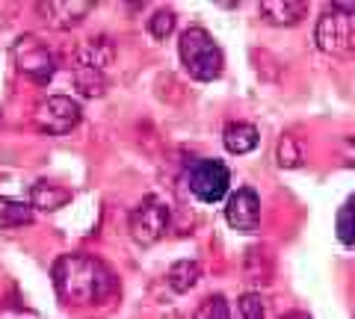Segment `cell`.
<instances>
[{"label":"cell","mask_w":355,"mask_h":319,"mask_svg":"<svg viewBox=\"0 0 355 319\" xmlns=\"http://www.w3.org/2000/svg\"><path fill=\"white\" fill-rule=\"evenodd\" d=\"M193 319H231L225 295H219V293H216V295H207V299L196 307Z\"/></svg>","instance_id":"17"},{"label":"cell","mask_w":355,"mask_h":319,"mask_svg":"<svg viewBox=\"0 0 355 319\" xmlns=\"http://www.w3.org/2000/svg\"><path fill=\"white\" fill-rule=\"evenodd\" d=\"M261 15L272 27H293L308 15V3L302 0H263Z\"/></svg>","instance_id":"10"},{"label":"cell","mask_w":355,"mask_h":319,"mask_svg":"<svg viewBox=\"0 0 355 319\" xmlns=\"http://www.w3.org/2000/svg\"><path fill=\"white\" fill-rule=\"evenodd\" d=\"M178 53H181L184 71L198 83H210L216 80L225 69V57H222V48L216 45V39L210 36L205 27H190L181 33V42H178Z\"/></svg>","instance_id":"2"},{"label":"cell","mask_w":355,"mask_h":319,"mask_svg":"<svg viewBox=\"0 0 355 319\" xmlns=\"http://www.w3.org/2000/svg\"><path fill=\"white\" fill-rule=\"evenodd\" d=\"M237 313H240V319H263V302H261V295L246 293L237 302Z\"/></svg>","instance_id":"19"},{"label":"cell","mask_w":355,"mask_h":319,"mask_svg":"<svg viewBox=\"0 0 355 319\" xmlns=\"http://www.w3.org/2000/svg\"><path fill=\"white\" fill-rule=\"evenodd\" d=\"M172 30H175V12H172V9H157V12L148 18V33L157 42H163Z\"/></svg>","instance_id":"18"},{"label":"cell","mask_w":355,"mask_h":319,"mask_svg":"<svg viewBox=\"0 0 355 319\" xmlns=\"http://www.w3.org/2000/svg\"><path fill=\"white\" fill-rule=\"evenodd\" d=\"M282 319H311L308 313H302V311H291V313H284Z\"/></svg>","instance_id":"21"},{"label":"cell","mask_w":355,"mask_h":319,"mask_svg":"<svg viewBox=\"0 0 355 319\" xmlns=\"http://www.w3.org/2000/svg\"><path fill=\"white\" fill-rule=\"evenodd\" d=\"M335 230L343 246H355V195L347 198V204L335 216Z\"/></svg>","instance_id":"16"},{"label":"cell","mask_w":355,"mask_h":319,"mask_svg":"<svg viewBox=\"0 0 355 319\" xmlns=\"http://www.w3.org/2000/svg\"><path fill=\"white\" fill-rule=\"evenodd\" d=\"M92 0H51V3H39V12L44 15L51 27L57 30H71L92 12Z\"/></svg>","instance_id":"9"},{"label":"cell","mask_w":355,"mask_h":319,"mask_svg":"<svg viewBox=\"0 0 355 319\" xmlns=\"http://www.w3.org/2000/svg\"><path fill=\"white\" fill-rule=\"evenodd\" d=\"M74 80H77V89H80L86 98L104 95V89H107L104 69H98V65H89V62H80V60H77V69H74Z\"/></svg>","instance_id":"15"},{"label":"cell","mask_w":355,"mask_h":319,"mask_svg":"<svg viewBox=\"0 0 355 319\" xmlns=\"http://www.w3.org/2000/svg\"><path fill=\"white\" fill-rule=\"evenodd\" d=\"M53 287L65 304H95L116 293V275L92 255H62L51 269Z\"/></svg>","instance_id":"1"},{"label":"cell","mask_w":355,"mask_h":319,"mask_svg":"<svg viewBox=\"0 0 355 319\" xmlns=\"http://www.w3.org/2000/svg\"><path fill=\"white\" fill-rule=\"evenodd\" d=\"M33 222V204L18 198H0V230L24 228Z\"/></svg>","instance_id":"13"},{"label":"cell","mask_w":355,"mask_h":319,"mask_svg":"<svg viewBox=\"0 0 355 319\" xmlns=\"http://www.w3.org/2000/svg\"><path fill=\"white\" fill-rule=\"evenodd\" d=\"M128 228H130L133 243H139V246H154V243H157V239L166 234V228H169V207H166L157 195L142 198V201L130 210Z\"/></svg>","instance_id":"4"},{"label":"cell","mask_w":355,"mask_h":319,"mask_svg":"<svg viewBox=\"0 0 355 319\" xmlns=\"http://www.w3.org/2000/svg\"><path fill=\"white\" fill-rule=\"evenodd\" d=\"M83 107L69 95H53L48 101H42L36 109V127L48 136H65L80 125Z\"/></svg>","instance_id":"6"},{"label":"cell","mask_w":355,"mask_h":319,"mask_svg":"<svg viewBox=\"0 0 355 319\" xmlns=\"http://www.w3.org/2000/svg\"><path fill=\"white\" fill-rule=\"evenodd\" d=\"M198 278H202V266H198V260H178L169 266V275H166V281H169V287L175 293H190Z\"/></svg>","instance_id":"14"},{"label":"cell","mask_w":355,"mask_h":319,"mask_svg":"<svg viewBox=\"0 0 355 319\" xmlns=\"http://www.w3.org/2000/svg\"><path fill=\"white\" fill-rule=\"evenodd\" d=\"M12 57H15L18 71L30 77L33 83H48L57 74V60H53V53L36 36H21L12 45Z\"/></svg>","instance_id":"7"},{"label":"cell","mask_w":355,"mask_h":319,"mask_svg":"<svg viewBox=\"0 0 355 319\" xmlns=\"http://www.w3.org/2000/svg\"><path fill=\"white\" fill-rule=\"evenodd\" d=\"M187 186L190 192L205 204H216L228 195L231 186V172L222 160H210V157H198L187 166Z\"/></svg>","instance_id":"3"},{"label":"cell","mask_w":355,"mask_h":319,"mask_svg":"<svg viewBox=\"0 0 355 319\" xmlns=\"http://www.w3.org/2000/svg\"><path fill=\"white\" fill-rule=\"evenodd\" d=\"M314 39H317L320 51L335 53V57H347V53L355 51V21H352V15L331 6L329 12L317 21Z\"/></svg>","instance_id":"5"},{"label":"cell","mask_w":355,"mask_h":319,"mask_svg":"<svg viewBox=\"0 0 355 319\" xmlns=\"http://www.w3.org/2000/svg\"><path fill=\"white\" fill-rule=\"evenodd\" d=\"M71 201V190H65V186H57V183H48V181H39L33 183L30 190V204L36 207V210H60V207H65Z\"/></svg>","instance_id":"11"},{"label":"cell","mask_w":355,"mask_h":319,"mask_svg":"<svg viewBox=\"0 0 355 319\" xmlns=\"http://www.w3.org/2000/svg\"><path fill=\"white\" fill-rule=\"evenodd\" d=\"M225 222L240 234H254L261 225V198L252 186H240L225 201Z\"/></svg>","instance_id":"8"},{"label":"cell","mask_w":355,"mask_h":319,"mask_svg":"<svg viewBox=\"0 0 355 319\" xmlns=\"http://www.w3.org/2000/svg\"><path fill=\"white\" fill-rule=\"evenodd\" d=\"M279 166H287V169L302 166V154L296 151V145H293L291 136H284V139L279 142Z\"/></svg>","instance_id":"20"},{"label":"cell","mask_w":355,"mask_h":319,"mask_svg":"<svg viewBox=\"0 0 355 319\" xmlns=\"http://www.w3.org/2000/svg\"><path fill=\"white\" fill-rule=\"evenodd\" d=\"M222 142H225V148L231 154H249L258 148L261 142V134L254 125H246V122H231L225 127V134H222Z\"/></svg>","instance_id":"12"}]
</instances>
